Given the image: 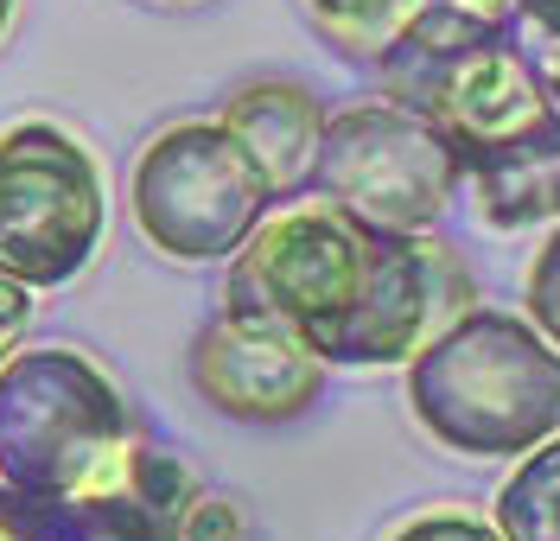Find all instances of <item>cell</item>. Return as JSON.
Returning a JSON list of instances; mask_svg holds the SVG:
<instances>
[{
  "mask_svg": "<svg viewBox=\"0 0 560 541\" xmlns=\"http://www.w3.org/2000/svg\"><path fill=\"white\" fill-rule=\"evenodd\" d=\"M108 230L103 173L90 146L51 121H20L0 134V268L33 293L70 287Z\"/></svg>",
  "mask_w": 560,
  "mask_h": 541,
  "instance_id": "5",
  "label": "cell"
},
{
  "mask_svg": "<svg viewBox=\"0 0 560 541\" xmlns=\"http://www.w3.org/2000/svg\"><path fill=\"white\" fill-rule=\"evenodd\" d=\"M26 319H33V287H26V281H13V274L0 268V338L13 344V338L26 331Z\"/></svg>",
  "mask_w": 560,
  "mask_h": 541,
  "instance_id": "18",
  "label": "cell"
},
{
  "mask_svg": "<svg viewBox=\"0 0 560 541\" xmlns=\"http://www.w3.org/2000/svg\"><path fill=\"white\" fill-rule=\"evenodd\" d=\"M541 83H548V96L560 103V38L548 45V71H541Z\"/></svg>",
  "mask_w": 560,
  "mask_h": 541,
  "instance_id": "21",
  "label": "cell"
},
{
  "mask_svg": "<svg viewBox=\"0 0 560 541\" xmlns=\"http://www.w3.org/2000/svg\"><path fill=\"white\" fill-rule=\"evenodd\" d=\"M178 541H243V509L230 497H205L198 491V504L185 509V522H178Z\"/></svg>",
  "mask_w": 560,
  "mask_h": 541,
  "instance_id": "16",
  "label": "cell"
},
{
  "mask_svg": "<svg viewBox=\"0 0 560 541\" xmlns=\"http://www.w3.org/2000/svg\"><path fill=\"white\" fill-rule=\"evenodd\" d=\"M471 299L465 261L433 230H376L318 191L261 216L223 274L230 319L268 325L345 369L408 363Z\"/></svg>",
  "mask_w": 560,
  "mask_h": 541,
  "instance_id": "1",
  "label": "cell"
},
{
  "mask_svg": "<svg viewBox=\"0 0 560 541\" xmlns=\"http://www.w3.org/2000/svg\"><path fill=\"white\" fill-rule=\"evenodd\" d=\"M420 0H306V13H313V26L345 58H383L388 38L408 26V13H415Z\"/></svg>",
  "mask_w": 560,
  "mask_h": 541,
  "instance_id": "13",
  "label": "cell"
},
{
  "mask_svg": "<svg viewBox=\"0 0 560 541\" xmlns=\"http://www.w3.org/2000/svg\"><path fill=\"white\" fill-rule=\"evenodd\" d=\"M306 185L376 230L427 236L453 211L465 173L427 115L401 103H357L345 115H325Z\"/></svg>",
  "mask_w": 560,
  "mask_h": 541,
  "instance_id": "6",
  "label": "cell"
},
{
  "mask_svg": "<svg viewBox=\"0 0 560 541\" xmlns=\"http://www.w3.org/2000/svg\"><path fill=\"white\" fill-rule=\"evenodd\" d=\"M166 7H191V0H166Z\"/></svg>",
  "mask_w": 560,
  "mask_h": 541,
  "instance_id": "24",
  "label": "cell"
},
{
  "mask_svg": "<svg viewBox=\"0 0 560 541\" xmlns=\"http://www.w3.org/2000/svg\"><path fill=\"white\" fill-rule=\"evenodd\" d=\"M7 351H13V344H7V338H0V363H7Z\"/></svg>",
  "mask_w": 560,
  "mask_h": 541,
  "instance_id": "23",
  "label": "cell"
},
{
  "mask_svg": "<svg viewBox=\"0 0 560 541\" xmlns=\"http://www.w3.org/2000/svg\"><path fill=\"white\" fill-rule=\"evenodd\" d=\"M38 516H45L51 541H178V522L147 509L135 491H96V497L38 504Z\"/></svg>",
  "mask_w": 560,
  "mask_h": 541,
  "instance_id": "12",
  "label": "cell"
},
{
  "mask_svg": "<svg viewBox=\"0 0 560 541\" xmlns=\"http://www.w3.org/2000/svg\"><path fill=\"white\" fill-rule=\"evenodd\" d=\"M217 121L248 146V160L268 173L275 198H300V191H306L318 134H325V108H318V96L306 83H287V77L243 83V90L223 103Z\"/></svg>",
  "mask_w": 560,
  "mask_h": 541,
  "instance_id": "10",
  "label": "cell"
},
{
  "mask_svg": "<svg viewBox=\"0 0 560 541\" xmlns=\"http://www.w3.org/2000/svg\"><path fill=\"white\" fill-rule=\"evenodd\" d=\"M325 369L331 363H318L306 344L230 313H217L191 338V389L243 427H280L313 414V401L325 396Z\"/></svg>",
  "mask_w": 560,
  "mask_h": 541,
  "instance_id": "8",
  "label": "cell"
},
{
  "mask_svg": "<svg viewBox=\"0 0 560 541\" xmlns=\"http://www.w3.org/2000/svg\"><path fill=\"white\" fill-rule=\"evenodd\" d=\"M490 522L503 529V541H560V427L528 446L516 471L497 484Z\"/></svg>",
  "mask_w": 560,
  "mask_h": 541,
  "instance_id": "11",
  "label": "cell"
},
{
  "mask_svg": "<svg viewBox=\"0 0 560 541\" xmlns=\"http://www.w3.org/2000/svg\"><path fill=\"white\" fill-rule=\"evenodd\" d=\"M140 427L121 389L70 344L7 351L0 363V484L38 504L128 491Z\"/></svg>",
  "mask_w": 560,
  "mask_h": 541,
  "instance_id": "3",
  "label": "cell"
},
{
  "mask_svg": "<svg viewBox=\"0 0 560 541\" xmlns=\"http://www.w3.org/2000/svg\"><path fill=\"white\" fill-rule=\"evenodd\" d=\"M0 541H51L38 504H33V497H20L13 484H0Z\"/></svg>",
  "mask_w": 560,
  "mask_h": 541,
  "instance_id": "17",
  "label": "cell"
},
{
  "mask_svg": "<svg viewBox=\"0 0 560 541\" xmlns=\"http://www.w3.org/2000/svg\"><path fill=\"white\" fill-rule=\"evenodd\" d=\"M135 230L173 261H230L275 211V185L223 121H178L135 160Z\"/></svg>",
  "mask_w": 560,
  "mask_h": 541,
  "instance_id": "4",
  "label": "cell"
},
{
  "mask_svg": "<svg viewBox=\"0 0 560 541\" xmlns=\"http://www.w3.org/2000/svg\"><path fill=\"white\" fill-rule=\"evenodd\" d=\"M408 408L465 459H523L560 427V351L528 313L465 306L408 357Z\"/></svg>",
  "mask_w": 560,
  "mask_h": 541,
  "instance_id": "2",
  "label": "cell"
},
{
  "mask_svg": "<svg viewBox=\"0 0 560 541\" xmlns=\"http://www.w3.org/2000/svg\"><path fill=\"white\" fill-rule=\"evenodd\" d=\"M7 20H13V0H0V33H7Z\"/></svg>",
  "mask_w": 560,
  "mask_h": 541,
  "instance_id": "22",
  "label": "cell"
},
{
  "mask_svg": "<svg viewBox=\"0 0 560 541\" xmlns=\"http://www.w3.org/2000/svg\"><path fill=\"white\" fill-rule=\"evenodd\" d=\"M388 541H503V529L465 516V509H433V516H415L408 529H395Z\"/></svg>",
  "mask_w": 560,
  "mask_h": 541,
  "instance_id": "15",
  "label": "cell"
},
{
  "mask_svg": "<svg viewBox=\"0 0 560 541\" xmlns=\"http://www.w3.org/2000/svg\"><path fill=\"white\" fill-rule=\"evenodd\" d=\"M383 77V96L401 108L427 115L446 146L458 160L478 153L490 141H510L535 128L555 96L541 71L516 51V33H497V38H478L465 51H446V58H415V64H376Z\"/></svg>",
  "mask_w": 560,
  "mask_h": 541,
  "instance_id": "7",
  "label": "cell"
},
{
  "mask_svg": "<svg viewBox=\"0 0 560 541\" xmlns=\"http://www.w3.org/2000/svg\"><path fill=\"white\" fill-rule=\"evenodd\" d=\"M433 7H446V13L471 20V26H490V33H510L516 26V0H433Z\"/></svg>",
  "mask_w": 560,
  "mask_h": 541,
  "instance_id": "19",
  "label": "cell"
},
{
  "mask_svg": "<svg viewBox=\"0 0 560 541\" xmlns=\"http://www.w3.org/2000/svg\"><path fill=\"white\" fill-rule=\"evenodd\" d=\"M458 173L471 185V204L490 230H535V223H560V103L478 153L458 160Z\"/></svg>",
  "mask_w": 560,
  "mask_h": 541,
  "instance_id": "9",
  "label": "cell"
},
{
  "mask_svg": "<svg viewBox=\"0 0 560 541\" xmlns=\"http://www.w3.org/2000/svg\"><path fill=\"white\" fill-rule=\"evenodd\" d=\"M523 313L560 351V223L541 236V249H535V261H528V274H523Z\"/></svg>",
  "mask_w": 560,
  "mask_h": 541,
  "instance_id": "14",
  "label": "cell"
},
{
  "mask_svg": "<svg viewBox=\"0 0 560 541\" xmlns=\"http://www.w3.org/2000/svg\"><path fill=\"white\" fill-rule=\"evenodd\" d=\"M516 26H528L535 38H560V0H516Z\"/></svg>",
  "mask_w": 560,
  "mask_h": 541,
  "instance_id": "20",
  "label": "cell"
}]
</instances>
